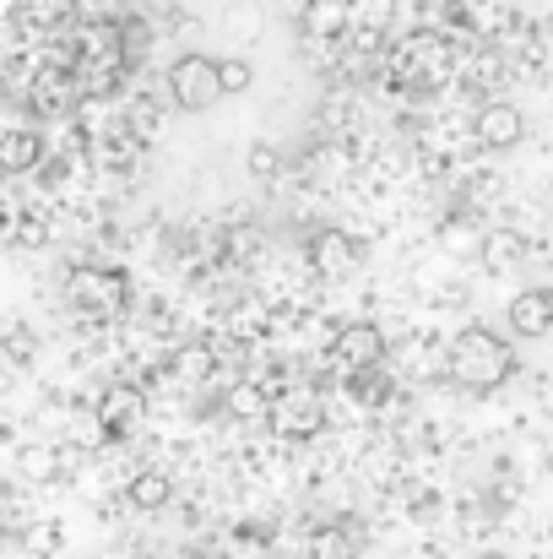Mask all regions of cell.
Here are the masks:
<instances>
[{
	"label": "cell",
	"mask_w": 553,
	"mask_h": 559,
	"mask_svg": "<svg viewBox=\"0 0 553 559\" xmlns=\"http://www.w3.org/2000/svg\"><path fill=\"white\" fill-rule=\"evenodd\" d=\"M510 332L527 337V343L549 337L553 332V294L549 288H521V294L510 299Z\"/></svg>",
	"instance_id": "52a82bcc"
},
{
	"label": "cell",
	"mask_w": 553,
	"mask_h": 559,
	"mask_svg": "<svg viewBox=\"0 0 553 559\" xmlns=\"http://www.w3.org/2000/svg\"><path fill=\"white\" fill-rule=\"evenodd\" d=\"M217 76H223V93H244V87L255 82V71H250V60H244V55L217 60Z\"/></svg>",
	"instance_id": "9a60e30c"
},
{
	"label": "cell",
	"mask_w": 553,
	"mask_h": 559,
	"mask_svg": "<svg viewBox=\"0 0 553 559\" xmlns=\"http://www.w3.org/2000/svg\"><path fill=\"white\" fill-rule=\"evenodd\" d=\"M337 359H342L348 370H374V365L385 359V332H380L374 321H348V326L337 332Z\"/></svg>",
	"instance_id": "8992f818"
},
{
	"label": "cell",
	"mask_w": 553,
	"mask_h": 559,
	"mask_svg": "<svg viewBox=\"0 0 553 559\" xmlns=\"http://www.w3.org/2000/svg\"><path fill=\"white\" fill-rule=\"evenodd\" d=\"M472 136H478L489 153H510V147L527 136V115H521L516 104L494 98V104H483V109H478V126H472Z\"/></svg>",
	"instance_id": "277c9868"
},
{
	"label": "cell",
	"mask_w": 553,
	"mask_h": 559,
	"mask_svg": "<svg viewBox=\"0 0 553 559\" xmlns=\"http://www.w3.org/2000/svg\"><path fill=\"white\" fill-rule=\"evenodd\" d=\"M125 495H131V506H136V511H164L175 489H169V478H164V473H136Z\"/></svg>",
	"instance_id": "8fae6325"
},
{
	"label": "cell",
	"mask_w": 553,
	"mask_h": 559,
	"mask_svg": "<svg viewBox=\"0 0 553 559\" xmlns=\"http://www.w3.org/2000/svg\"><path fill=\"white\" fill-rule=\"evenodd\" d=\"M169 93H175V104H180V109H190V115L212 109V104L223 98L217 60H212V55H180V60L169 66Z\"/></svg>",
	"instance_id": "7a4b0ae2"
},
{
	"label": "cell",
	"mask_w": 553,
	"mask_h": 559,
	"mask_svg": "<svg viewBox=\"0 0 553 559\" xmlns=\"http://www.w3.org/2000/svg\"><path fill=\"white\" fill-rule=\"evenodd\" d=\"M272 424H277L282 440H315V435L326 429V407H321L315 396L293 391V396H282V402L272 407Z\"/></svg>",
	"instance_id": "5b68a950"
},
{
	"label": "cell",
	"mask_w": 553,
	"mask_h": 559,
	"mask_svg": "<svg viewBox=\"0 0 553 559\" xmlns=\"http://www.w3.org/2000/svg\"><path fill=\"white\" fill-rule=\"evenodd\" d=\"M478 261H483L489 272H516V261H521V239H516V228H489Z\"/></svg>",
	"instance_id": "30bf717a"
},
{
	"label": "cell",
	"mask_w": 553,
	"mask_h": 559,
	"mask_svg": "<svg viewBox=\"0 0 553 559\" xmlns=\"http://www.w3.org/2000/svg\"><path fill=\"white\" fill-rule=\"evenodd\" d=\"M310 266H315V277H326V283L353 277V272L364 266V245H359L353 234H342V228H321V234L310 239Z\"/></svg>",
	"instance_id": "3957f363"
},
{
	"label": "cell",
	"mask_w": 553,
	"mask_h": 559,
	"mask_svg": "<svg viewBox=\"0 0 553 559\" xmlns=\"http://www.w3.org/2000/svg\"><path fill=\"white\" fill-rule=\"evenodd\" d=\"M228 413H233V418H255V413H261V391H255V385H233V391H228Z\"/></svg>",
	"instance_id": "2e32d148"
},
{
	"label": "cell",
	"mask_w": 553,
	"mask_h": 559,
	"mask_svg": "<svg viewBox=\"0 0 553 559\" xmlns=\"http://www.w3.org/2000/svg\"><path fill=\"white\" fill-rule=\"evenodd\" d=\"M16 467H22V478H33V484H55V473H60V456H55L49 445H27V451L16 456Z\"/></svg>",
	"instance_id": "4fadbf2b"
},
{
	"label": "cell",
	"mask_w": 553,
	"mask_h": 559,
	"mask_svg": "<svg viewBox=\"0 0 553 559\" xmlns=\"http://www.w3.org/2000/svg\"><path fill=\"white\" fill-rule=\"evenodd\" d=\"M516 370V354H510V343L500 337V332H489V326H467V332H456L450 337V354H445V374L461 385V391H500L505 380Z\"/></svg>",
	"instance_id": "6da1fadb"
},
{
	"label": "cell",
	"mask_w": 553,
	"mask_h": 559,
	"mask_svg": "<svg viewBox=\"0 0 553 559\" xmlns=\"http://www.w3.org/2000/svg\"><path fill=\"white\" fill-rule=\"evenodd\" d=\"M44 158V142L33 136V131H11L5 142H0V164L5 169H33Z\"/></svg>",
	"instance_id": "7c38bea8"
},
{
	"label": "cell",
	"mask_w": 553,
	"mask_h": 559,
	"mask_svg": "<svg viewBox=\"0 0 553 559\" xmlns=\"http://www.w3.org/2000/svg\"><path fill=\"white\" fill-rule=\"evenodd\" d=\"M71 299H82L87 310H98V316H115L120 305H125V277L120 272H76L71 277Z\"/></svg>",
	"instance_id": "ba28073f"
},
{
	"label": "cell",
	"mask_w": 553,
	"mask_h": 559,
	"mask_svg": "<svg viewBox=\"0 0 553 559\" xmlns=\"http://www.w3.org/2000/svg\"><path fill=\"white\" fill-rule=\"evenodd\" d=\"M136 413V402H131V391H120L115 402H109V418H131Z\"/></svg>",
	"instance_id": "ac0fdd59"
},
{
	"label": "cell",
	"mask_w": 553,
	"mask_h": 559,
	"mask_svg": "<svg viewBox=\"0 0 553 559\" xmlns=\"http://www.w3.org/2000/svg\"><path fill=\"white\" fill-rule=\"evenodd\" d=\"M250 164H255L261 175H272V169H277V153H272V147H255V153H250Z\"/></svg>",
	"instance_id": "e0dca14e"
},
{
	"label": "cell",
	"mask_w": 553,
	"mask_h": 559,
	"mask_svg": "<svg viewBox=\"0 0 553 559\" xmlns=\"http://www.w3.org/2000/svg\"><path fill=\"white\" fill-rule=\"evenodd\" d=\"M478 559H510V555H478Z\"/></svg>",
	"instance_id": "d6986e66"
},
{
	"label": "cell",
	"mask_w": 553,
	"mask_h": 559,
	"mask_svg": "<svg viewBox=\"0 0 553 559\" xmlns=\"http://www.w3.org/2000/svg\"><path fill=\"white\" fill-rule=\"evenodd\" d=\"M440 250H445V255H456V261L478 255V250H483V228H478V217L450 212V217L440 223Z\"/></svg>",
	"instance_id": "9c48e42d"
},
{
	"label": "cell",
	"mask_w": 553,
	"mask_h": 559,
	"mask_svg": "<svg viewBox=\"0 0 553 559\" xmlns=\"http://www.w3.org/2000/svg\"><path fill=\"white\" fill-rule=\"evenodd\" d=\"M304 33H321V38L342 33V0H310L304 5Z\"/></svg>",
	"instance_id": "5bb4252c"
}]
</instances>
